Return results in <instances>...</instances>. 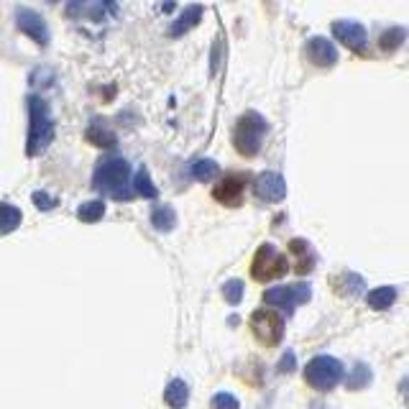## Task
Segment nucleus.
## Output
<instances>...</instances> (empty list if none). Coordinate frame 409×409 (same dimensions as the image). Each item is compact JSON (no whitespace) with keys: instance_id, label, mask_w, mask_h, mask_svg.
<instances>
[{"instance_id":"f257e3e1","label":"nucleus","mask_w":409,"mask_h":409,"mask_svg":"<svg viewBox=\"0 0 409 409\" xmlns=\"http://www.w3.org/2000/svg\"><path fill=\"white\" fill-rule=\"evenodd\" d=\"M128 177H131L128 161L121 159V156H108V159H103L95 166V179L92 182H95V190H100L103 195L113 197L118 202H126L133 195Z\"/></svg>"},{"instance_id":"f03ea898","label":"nucleus","mask_w":409,"mask_h":409,"mask_svg":"<svg viewBox=\"0 0 409 409\" xmlns=\"http://www.w3.org/2000/svg\"><path fill=\"white\" fill-rule=\"evenodd\" d=\"M54 141V123L49 116V105L39 95L29 98V141H26V153L39 156L51 146Z\"/></svg>"},{"instance_id":"7ed1b4c3","label":"nucleus","mask_w":409,"mask_h":409,"mask_svg":"<svg viewBox=\"0 0 409 409\" xmlns=\"http://www.w3.org/2000/svg\"><path fill=\"white\" fill-rule=\"evenodd\" d=\"M269 126L258 113L248 110L238 118L236 128H233V146L238 148V153L243 156H256L258 148L263 146V136H266Z\"/></svg>"},{"instance_id":"20e7f679","label":"nucleus","mask_w":409,"mask_h":409,"mask_svg":"<svg viewBox=\"0 0 409 409\" xmlns=\"http://www.w3.org/2000/svg\"><path fill=\"white\" fill-rule=\"evenodd\" d=\"M343 363L333 355H318L305 366V381L318 391L335 389L343 379Z\"/></svg>"},{"instance_id":"39448f33","label":"nucleus","mask_w":409,"mask_h":409,"mask_svg":"<svg viewBox=\"0 0 409 409\" xmlns=\"http://www.w3.org/2000/svg\"><path fill=\"white\" fill-rule=\"evenodd\" d=\"M287 271H289V261L281 251H276L271 243L258 246L256 256H253V263H251V276H253V279L274 281V279H281Z\"/></svg>"},{"instance_id":"423d86ee","label":"nucleus","mask_w":409,"mask_h":409,"mask_svg":"<svg viewBox=\"0 0 409 409\" xmlns=\"http://www.w3.org/2000/svg\"><path fill=\"white\" fill-rule=\"evenodd\" d=\"M251 330L266 348H274L284 338V320H281L279 312L263 307V310H256L251 315Z\"/></svg>"},{"instance_id":"0eeeda50","label":"nucleus","mask_w":409,"mask_h":409,"mask_svg":"<svg viewBox=\"0 0 409 409\" xmlns=\"http://www.w3.org/2000/svg\"><path fill=\"white\" fill-rule=\"evenodd\" d=\"M312 289L310 284H289V287H274L263 294V302L271 307H281L284 312H292L297 305L310 302Z\"/></svg>"},{"instance_id":"6e6552de","label":"nucleus","mask_w":409,"mask_h":409,"mask_svg":"<svg viewBox=\"0 0 409 409\" xmlns=\"http://www.w3.org/2000/svg\"><path fill=\"white\" fill-rule=\"evenodd\" d=\"M246 184H248L246 174H228V177H223L215 184L213 197L220 205H226V208H238V205H243Z\"/></svg>"},{"instance_id":"1a4fd4ad","label":"nucleus","mask_w":409,"mask_h":409,"mask_svg":"<svg viewBox=\"0 0 409 409\" xmlns=\"http://www.w3.org/2000/svg\"><path fill=\"white\" fill-rule=\"evenodd\" d=\"M333 34L335 39L343 44V46H348L350 51L355 54H366V46H368V36H366V29L355 21H335L333 24Z\"/></svg>"},{"instance_id":"9d476101","label":"nucleus","mask_w":409,"mask_h":409,"mask_svg":"<svg viewBox=\"0 0 409 409\" xmlns=\"http://www.w3.org/2000/svg\"><path fill=\"white\" fill-rule=\"evenodd\" d=\"M16 24H19V29L24 31L29 39H34L39 46H46V44H49V26H46V21H44L36 11L19 8V11H16Z\"/></svg>"},{"instance_id":"9b49d317","label":"nucleus","mask_w":409,"mask_h":409,"mask_svg":"<svg viewBox=\"0 0 409 409\" xmlns=\"http://www.w3.org/2000/svg\"><path fill=\"white\" fill-rule=\"evenodd\" d=\"M253 192H256V197H261L263 202H281L284 195H287V184H284V177L276 174V171H263V174L256 177Z\"/></svg>"},{"instance_id":"f8f14e48","label":"nucleus","mask_w":409,"mask_h":409,"mask_svg":"<svg viewBox=\"0 0 409 409\" xmlns=\"http://www.w3.org/2000/svg\"><path fill=\"white\" fill-rule=\"evenodd\" d=\"M305 56L310 59V64H315V67H320V69H328V67H333L338 61V51H335V46L328 41V39H323V36H315V39H310V41L305 44Z\"/></svg>"},{"instance_id":"ddd939ff","label":"nucleus","mask_w":409,"mask_h":409,"mask_svg":"<svg viewBox=\"0 0 409 409\" xmlns=\"http://www.w3.org/2000/svg\"><path fill=\"white\" fill-rule=\"evenodd\" d=\"M108 6V0H69L67 3V16L69 19H82V21H98L103 19V11Z\"/></svg>"},{"instance_id":"4468645a","label":"nucleus","mask_w":409,"mask_h":409,"mask_svg":"<svg viewBox=\"0 0 409 409\" xmlns=\"http://www.w3.org/2000/svg\"><path fill=\"white\" fill-rule=\"evenodd\" d=\"M289 251L294 253V258H297V263H294V271L297 274H310L312 269H315V263H318V253L312 251V246L307 243V241L302 238H294L289 241Z\"/></svg>"},{"instance_id":"2eb2a0df","label":"nucleus","mask_w":409,"mask_h":409,"mask_svg":"<svg viewBox=\"0 0 409 409\" xmlns=\"http://www.w3.org/2000/svg\"><path fill=\"white\" fill-rule=\"evenodd\" d=\"M202 19V6H190L184 8L182 16H179V21L169 29L171 36H182V34H187L190 29H195L197 24H200Z\"/></svg>"},{"instance_id":"dca6fc26","label":"nucleus","mask_w":409,"mask_h":409,"mask_svg":"<svg viewBox=\"0 0 409 409\" xmlns=\"http://www.w3.org/2000/svg\"><path fill=\"white\" fill-rule=\"evenodd\" d=\"M164 399L171 409H182L184 404H187V399H190V389H187V384H184L182 379H174V381H169V386H166Z\"/></svg>"},{"instance_id":"f3484780","label":"nucleus","mask_w":409,"mask_h":409,"mask_svg":"<svg viewBox=\"0 0 409 409\" xmlns=\"http://www.w3.org/2000/svg\"><path fill=\"white\" fill-rule=\"evenodd\" d=\"M21 210L8 205V202H0V236H6V233H13L16 228L21 226Z\"/></svg>"},{"instance_id":"a211bd4d","label":"nucleus","mask_w":409,"mask_h":409,"mask_svg":"<svg viewBox=\"0 0 409 409\" xmlns=\"http://www.w3.org/2000/svg\"><path fill=\"white\" fill-rule=\"evenodd\" d=\"M151 226L161 233H169L171 228L177 226V215H174V210H171L169 205H159V208H153L151 213Z\"/></svg>"},{"instance_id":"6ab92c4d","label":"nucleus","mask_w":409,"mask_h":409,"mask_svg":"<svg viewBox=\"0 0 409 409\" xmlns=\"http://www.w3.org/2000/svg\"><path fill=\"white\" fill-rule=\"evenodd\" d=\"M85 138L90 141V143H95V146H100V148L113 146V143H116V136H113V131L105 128V126H103L100 121H95V123L90 126V128H87Z\"/></svg>"},{"instance_id":"aec40b11","label":"nucleus","mask_w":409,"mask_h":409,"mask_svg":"<svg viewBox=\"0 0 409 409\" xmlns=\"http://www.w3.org/2000/svg\"><path fill=\"white\" fill-rule=\"evenodd\" d=\"M133 192L141 197H146V200H153V197H159V190H156V184L151 182L146 169H138L133 177Z\"/></svg>"},{"instance_id":"412c9836","label":"nucleus","mask_w":409,"mask_h":409,"mask_svg":"<svg viewBox=\"0 0 409 409\" xmlns=\"http://www.w3.org/2000/svg\"><path fill=\"white\" fill-rule=\"evenodd\" d=\"M394 300H397V289L394 287L373 289V292L368 294V305H371L373 310H389V307L394 305Z\"/></svg>"},{"instance_id":"4be33fe9","label":"nucleus","mask_w":409,"mask_h":409,"mask_svg":"<svg viewBox=\"0 0 409 409\" xmlns=\"http://www.w3.org/2000/svg\"><path fill=\"white\" fill-rule=\"evenodd\" d=\"M103 215H105V202L103 200L82 202L80 210H77V218H80L82 223H98Z\"/></svg>"},{"instance_id":"5701e85b","label":"nucleus","mask_w":409,"mask_h":409,"mask_svg":"<svg viewBox=\"0 0 409 409\" xmlns=\"http://www.w3.org/2000/svg\"><path fill=\"white\" fill-rule=\"evenodd\" d=\"M335 292L338 294H345V297H350V294H358L360 289H363V279L355 274H343V276H335Z\"/></svg>"},{"instance_id":"b1692460","label":"nucleus","mask_w":409,"mask_h":409,"mask_svg":"<svg viewBox=\"0 0 409 409\" xmlns=\"http://www.w3.org/2000/svg\"><path fill=\"white\" fill-rule=\"evenodd\" d=\"M218 164H215L213 159H200L195 166H192V174H195L200 182H210V179L218 177Z\"/></svg>"},{"instance_id":"393cba45","label":"nucleus","mask_w":409,"mask_h":409,"mask_svg":"<svg viewBox=\"0 0 409 409\" xmlns=\"http://www.w3.org/2000/svg\"><path fill=\"white\" fill-rule=\"evenodd\" d=\"M407 39V31L404 29H391V31H386V34H381V39H379V46H381V51H394L399 46V44Z\"/></svg>"},{"instance_id":"a878e982","label":"nucleus","mask_w":409,"mask_h":409,"mask_svg":"<svg viewBox=\"0 0 409 409\" xmlns=\"http://www.w3.org/2000/svg\"><path fill=\"white\" fill-rule=\"evenodd\" d=\"M371 384V368L366 366V363H358V366L353 368V373H350L348 379V389H363V386Z\"/></svg>"},{"instance_id":"bb28decb","label":"nucleus","mask_w":409,"mask_h":409,"mask_svg":"<svg viewBox=\"0 0 409 409\" xmlns=\"http://www.w3.org/2000/svg\"><path fill=\"white\" fill-rule=\"evenodd\" d=\"M223 297H226L231 305H238L241 300H243V281L238 279H231L223 284Z\"/></svg>"},{"instance_id":"cd10ccee","label":"nucleus","mask_w":409,"mask_h":409,"mask_svg":"<svg viewBox=\"0 0 409 409\" xmlns=\"http://www.w3.org/2000/svg\"><path fill=\"white\" fill-rule=\"evenodd\" d=\"M210 407H213V409H241V404H238V399L233 397V394H228V391H220V394H215V397H213Z\"/></svg>"},{"instance_id":"c85d7f7f","label":"nucleus","mask_w":409,"mask_h":409,"mask_svg":"<svg viewBox=\"0 0 409 409\" xmlns=\"http://www.w3.org/2000/svg\"><path fill=\"white\" fill-rule=\"evenodd\" d=\"M34 205H36L39 210H54L56 208V200L51 195H46V192H34Z\"/></svg>"},{"instance_id":"c756f323","label":"nucleus","mask_w":409,"mask_h":409,"mask_svg":"<svg viewBox=\"0 0 409 409\" xmlns=\"http://www.w3.org/2000/svg\"><path fill=\"white\" fill-rule=\"evenodd\" d=\"M279 368H281V371H284V373L294 371V353H292V350H287V353H284V358H281Z\"/></svg>"},{"instance_id":"7c9ffc66","label":"nucleus","mask_w":409,"mask_h":409,"mask_svg":"<svg viewBox=\"0 0 409 409\" xmlns=\"http://www.w3.org/2000/svg\"><path fill=\"white\" fill-rule=\"evenodd\" d=\"M399 389H402V397H404V402L409 404V376H404V381H402V386H399Z\"/></svg>"},{"instance_id":"2f4dec72","label":"nucleus","mask_w":409,"mask_h":409,"mask_svg":"<svg viewBox=\"0 0 409 409\" xmlns=\"http://www.w3.org/2000/svg\"><path fill=\"white\" fill-rule=\"evenodd\" d=\"M49 3H56V0H49Z\"/></svg>"}]
</instances>
